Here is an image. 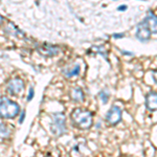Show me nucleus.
<instances>
[{
    "label": "nucleus",
    "mask_w": 157,
    "mask_h": 157,
    "mask_svg": "<svg viewBox=\"0 0 157 157\" xmlns=\"http://www.w3.org/2000/svg\"><path fill=\"white\" fill-rule=\"evenodd\" d=\"M109 93L106 92L105 90H101L100 92H98V98H101V101L104 103V104H107L108 101H109Z\"/></svg>",
    "instance_id": "4468645a"
},
{
    "label": "nucleus",
    "mask_w": 157,
    "mask_h": 157,
    "mask_svg": "<svg viewBox=\"0 0 157 157\" xmlns=\"http://www.w3.org/2000/svg\"><path fill=\"white\" fill-rule=\"evenodd\" d=\"M157 19L152 11H149L148 16L137 25L136 29V38L141 42H147L151 39L152 35L156 34Z\"/></svg>",
    "instance_id": "f257e3e1"
},
{
    "label": "nucleus",
    "mask_w": 157,
    "mask_h": 157,
    "mask_svg": "<svg viewBox=\"0 0 157 157\" xmlns=\"http://www.w3.org/2000/svg\"><path fill=\"white\" fill-rule=\"evenodd\" d=\"M25 84L24 81L21 78H13L7 82L6 84V91L12 95H18L24 90Z\"/></svg>",
    "instance_id": "423d86ee"
},
{
    "label": "nucleus",
    "mask_w": 157,
    "mask_h": 157,
    "mask_svg": "<svg viewBox=\"0 0 157 157\" xmlns=\"http://www.w3.org/2000/svg\"><path fill=\"white\" fill-rule=\"evenodd\" d=\"M156 71H155V70H154V77H153V78H154V83H156Z\"/></svg>",
    "instance_id": "412c9836"
},
{
    "label": "nucleus",
    "mask_w": 157,
    "mask_h": 157,
    "mask_svg": "<svg viewBox=\"0 0 157 157\" xmlns=\"http://www.w3.org/2000/svg\"><path fill=\"white\" fill-rule=\"evenodd\" d=\"M4 32L6 33L7 35H11V36H15L17 38H24V33L21 32L16 25H14L13 23H10L4 29Z\"/></svg>",
    "instance_id": "9b49d317"
},
{
    "label": "nucleus",
    "mask_w": 157,
    "mask_h": 157,
    "mask_svg": "<svg viewBox=\"0 0 157 157\" xmlns=\"http://www.w3.org/2000/svg\"><path fill=\"white\" fill-rule=\"evenodd\" d=\"M45 157H52V156H50V155H47V156H45Z\"/></svg>",
    "instance_id": "4be33fe9"
},
{
    "label": "nucleus",
    "mask_w": 157,
    "mask_h": 157,
    "mask_svg": "<svg viewBox=\"0 0 157 157\" xmlns=\"http://www.w3.org/2000/svg\"><path fill=\"white\" fill-rule=\"evenodd\" d=\"M34 95H35V89L34 87H29V94L26 97V102H30V101L34 98Z\"/></svg>",
    "instance_id": "2eb2a0df"
},
{
    "label": "nucleus",
    "mask_w": 157,
    "mask_h": 157,
    "mask_svg": "<svg viewBox=\"0 0 157 157\" xmlns=\"http://www.w3.org/2000/svg\"><path fill=\"white\" fill-rule=\"evenodd\" d=\"M70 98L73 102L78 103V102H83L85 98V94L84 91L81 87H75L72 88L71 91H70Z\"/></svg>",
    "instance_id": "1a4fd4ad"
},
{
    "label": "nucleus",
    "mask_w": 157,
    "mask_h": 157,
    "mask_svg": "<svg viewBox=\"0 0 157 157\" xmlns=\"http://www.w3.org/2000/svg\"><path fill=\"white\" fill-rule=\"evenodd\" d=\"M12 126H9L6 124H0V138L1 139H6L12 135Z\"/></svg>",
    "instance_id": "f8f14e48"
},
{
    "label": "nucleus",
    "mask_w": 157,
    "mask_h": 157,
    "mask_svg": "<svg viewBox=\"0 0 157 157\" xmlns=\"http://www.w3.org/2000/svg\"><path fill=\"white\" fill-rule=\"evenodd\" d=\"M88 55H101V56H104L106 60H108V57H107V52H105L104 49V46H92L91 48L88 49L87 52Z\"/></svg>",
    "instance_id": "ddd939ff"
},
{
    "label": "nucleus",
    "mask_w": 157,
    "mask_h": 157,
    "mask_svg": "<svg viewBox=\"0 0 157 157\" xmlns=\"http://www.w3.org/2000/svg\"><path fill=\"white\" fill-rule=\"evenodd\" d=\"M20 106L9 98H0V118L13 120L20 113Z\"/></svg>",
    "instance_id": "7ed1b4c3"
},
{
    "label": "nucleus",
    "mask_w": 157,
    "mask_h": 157,
    "mask_svg": "<svg viewBox=\"0 0 157 157\" xmlns=\"http://www.w3.org/2000/svg\"><path fill=\"white\" fill-rule=\"evenodd\" d=\"M146 108L151 112L156 111L157 108V94L155 91H150L146 95Z\"/></svg>",
    "instance_id": "6e6552de"
},
{
    "label": "nucleus",
    "mask_w": 157,
    "mask_h": 157,
    "mask_svg": "<svg viewBox=\"0 0 157 157\" xmlns=\"http://www.w3.org/2000/svg\"><path fill=\"white\" fill-rule=\"evenodd\" d=\"M3 21H4V19H3V17L0 15V25H1L2 23H3Z\"/></svg>",
    "instance_id": "aec40b11"
},
{
    "label": "nucleus",
    "mask_w": 157,
    "mask_h": 157,
    "mask_svg": "<svg viewBox=\"0 0 157 157\" xmlns=\"http://www.w3.org/2000/svg\"><path fill=\"white\" fill-rule=\"evenodd\" d=\"M36 49L40 55L44 56L47 58H52L55 56L59 55L61 48L57 45H52L49 43H42V44H36Z\"/></svg>",
    "instance_id": "39448f33"
},
{
    "label": "nucleus",
    "mask_w": 157,
    "mask_h": 157,
    "mask_svg": "<svg viewBox=\"0 0 157 157\" xmlns=\"http://www.w3.org/2000/svg\"><path fill=\"white\" fill-rule=\"evenodd\" d=\"M117 10L120 12H125L126 10H127V6H126V4H123V6H120L117 7Z\"/></svg>",
    "instance_id": "6ab92c4d"
},
{
    "label": "nucleus",
    "mask_w": 157,
    "mask_h": 157,
    "mask_svg": "<svg viewBox=\"0 0 157 157\" xmlns=\"http://www.w3.org/2000/svg\"><path fill=\"white\" fill-rule=\"evenodd\" d=\"M72 125L80 130H88L92 127L93 124V113L88 109L75 108L72 110L71 115Z\"/></svg>",
    "instance_id": "f03ea898"
},
{
    "label": "nucleus",
    "mask_w": 157,
    "mask_h": 157,
    "mask_svg": "<svg viewBox=\"0 0 157 157\" xmlns=\"http://www.w3.org/2000/svg\"><path fill=\"white\" fill-rule=\"evenodd\" d=\"M50 131L55 136H61L66 132V116L63 112H55L52 116Z\"/></svg>",
    "instance_id": "20e7f679"
},
{
    "label": "nucleus",
    "mask_w": 157,
    "mask_h": 157,
    "mask_svg": "<svg viewBox=\"0 0 157 157\" xmlns=\"http://www.w3.org/2000/svg\"><path fill=\"white\" fill-rule=\"evenodd\" d=\"M106 121L109 126H115L121 121V109L116 105H113L106 114Z\"/></svg>",
    "instance_id": "0eeeda50"
},
{
    "label": "nucleus",
    "mask_w": 157,
    "mask_h": 157,
    "mask_svg": "<svg viewBox=\"0 0 157 157\" xmlns=\"http://www.w3.org/2000/svg\"><path fill=\"white\" fill-rule=\"evenodd\" d=\"M112 37L114 38V39H121V38L125 37V34H124V33H121V34H113Z\"/></svg>",
    "instance_id": "f3484780"
},
{
    "label": "nucleus",
    "mask_w": 157,
    "mask_h": 157,
    "mask_svg": "<svg viewBox=\"0 0 157 157\" xmlns=\"http://www.w3.org/2000/svg\"><path fill=\"white\" fill-rule=\"evenodd\" d=\"M25 110H22L21 113H20V117H19V124H23V121L25 120Z\"/></svg>",
    "instance_id": "dca6fc26"
},
{
    "label": "nucleus",
    "mask_w": 157,
    "mask_h": 157,
    "mask_svg": "<svg viewBox=\"0 0 157 157\" xmlns=\"http://www.w3.org/2000/svg\"><path fill=\"white\" fill-rule=\"evenodd\" d=\"M80 71H81V67L78 64H75L73 67H66V68H63L62 69V73L64 75V77L67 78L78 75H80Z\"/></svg>",
    "instance_id": "9d476101"
},
{
    "label": "nucleus",
    "mask_w": 157,
    "mask_h": 157,
    "mask_svg": "<svg viewBox=\"0 0 157 157\" xmlns=\"http://www.w3.org/2000/svg\"><path fill=\"white\" fill-rule=\"evenodd\" d=\"M121 54H123V55H126V56H131V57H133V56H134L133 52H127V50H124V49H121Z\"/></svg>",
    "instance_id": "a211bd4d"
}]
</instances>
